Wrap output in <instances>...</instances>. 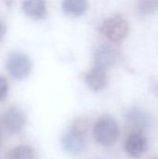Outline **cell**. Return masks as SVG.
<instances>
[{
  "instance_id": "obj_1",
  "label": "cell",
  "mask_w": 158,
  "mask_h": 159,
  "mask_svg": "<svg viewBox=\"0 0 158 159\" xmlns=\"http://www.w3.org/2000/svg\"><path fill=\"white\" fill-rule=\"evenodd\" d=\"M93 135L97 143L103 146H112L119 136V128L116 121L110 116L100 117L94 125Z\"/></svg>"
},
{
  "instance_id": "obj_2",
  "label": "cell",
  "mask_w": 158,
  "mask_h": 159,
  "mask_svg": "<svg viewBox=\"0 0 158 159\" xmlns=\"http://www.w3.org/2000/svg\"><path fill=\"white\" fill-rule=\"evenodd\" d=\"M87 131V124L84 122H76L73 127L63 134L61 144L63 149L72 155L80 154L86 145L85 133Z\"/></svg>"
},
{
  "instance_id": "obj_3",
  "label": "cell",
  "mask_w": 158,
  "mask_h": 159,
  "mask_svg": "<svg viewBox=\"0 0 158 159\" xmlns=\"http://www.w3.org/2000/svg\"><path fill=\"white\" fill-rule=\"evenodd\" d=\"M101 32L110 41L120 43L128 36L129 25L125 18L121 16H114L103 21L101 26Z\"/></svg>"
},
{
  "instance_id": "obj_4",
  "label": "cell",
  "mask_w": 158,
  "mask_h": 159,
  "mask_svg": "<svg viewBox=\"0 0 158 159\" xmlns=\"http://www.w3.org/2000/svg\"><path fill=\"white\" fill-rule=\"evenodd\" d=\"M7 69L16 79H23L29 75L32 70L30 59L22 53H12L7 61Z\"/></svg>"
},
{
  "instance_id": "obj_5",
  "label": "cell",
  "mask_w": 158,
  "mask_h": 159,
  "mask_svg": "<svg viewBox=\"0 0 158 159\" xmlns=\"http://www.w3.org/2000/svg\"><path fill=\"white\" fill-rule=\"evenodd\" d=\"M0 123L7 132L18 133L24 128L26 119L19 108L10 107L1 115Z\"/></svg>"
},
{
  "instance_id": "obj_6",
  "label": "cell",
  "mask_w": 158,
  "mask_h": 159,
  "mask_svg": "<svg viewBox=\"0 0 158 159\" xmlns=\"http://www.w3.org/2000/svg\"><path fill=\"white\" fill-rule=\"evenodd\" d=\"M125 149L129 156L133 158H141L147 150V138L142 131L131 132L125 143Z\"/></svg>"
},
{
  "instance_id": "obj_7",
  "label": "cell",
  "mask_w": 158,
  "mask_h": 159,
  "mask_svg": "<svg viewBox=\"0 0 158 159\" xmlns=\"http://www.w3.org/2000/svg\"><path fill=\"white\" fill-rule=\"evenodd\" d=\"M94 59L95 66L106 70L115 63L117 53L113 47L109 45H102L97 48Z\"/></svg>"
},
{
  "instance_id": "obj_8",
  "label": "cell",
  "mask_w": 158,
  "mask_h": 159,
  "mask_svg": "<svg viewBox=\"0 0 158 159\" xmlns=\"http://www.w3.org/2000/svg\"><path fill=\"white\" fill-rule=\"evenodd\" d=\"M86 83L93 91H100L107 84L106 70L95 66L86 75Z\"/></svg>"
},
{
  "instance_id": "obj_9",
  "label": "cell",
  "mask_w": 158,
  "mask_h": 159,
  "mask_svg": "<svg viewBox=\"0 0 158 159\" xmlns=\"http://www.w3.org/2000/svg\"><path fill=\"white\" fill-rule=\"evenodd\" d=\"M22 8L29 17L34 19H42L47 14L45 0H24Z\"/></svg>"
},
{
  "instance_id": "obj_10",
  "label": "cell",
  "mask_w": 158,
  "mask_h": 159,
  "mask_svg": "<svg viewBox=\"0 0 158 159\" xmlns=\"http://www.w3.org/2000/svg\"><path fill=\"white\" fill-rule=\"evenodd\" d=\"M149 116L140 109H132L127 114V122L130 126L136 128V130H141L149 123Z\"/></svg>"
},
{
  "instance_id": "obj_11",
  "label": "cell",
  "mask_w": 158,
  "mask_h": 159,
  "mask_svg": "<svg viewBox=\"0 0 158 159\" xmlns=\"http://www.w3.org/2000/svg\"><path fill=\"white\" fill-rule=\"evenodd\" d=\"M62 8L71 16H81L88 8L87 0H63Z\"/></svg>"
},
{
  "instance_id": "obj_12",
  "label": "cell",
  "mask_w": 158,
  "mask_h": 159,
  "mask_svg": "<svg viewBox=\"0 0 158 159\" xmlns=\"http://www.w3.org/2000/svg\"><path fill=\"white\" fill-rule=\"evenodd\" d=\"M8 159H34V152L28 145H20L9 152Z\"/></svg>"
},
{
  "instance_id": "obj_13",
  "label": "cell",
  "mask_w": 158,
  "mask_h": 159,
  "mask_svg": "<svg viewBox=\"0 0 158 159\" xmlns=\"http://www.w3.org/2000/svg\"><path fill=\"white\" fill-rule=\"evenodd\" d=\"M138 12L142 15H150L158 9V0H138Z\"/></svg>"
},
{
  "instance_id": "obj_14",
  "label": "cell",
  "mask_w": 158,
  "mask_h": 159,
  "mask_svg": "<svg viewBox=\"0 0 158 159\" xmlns=\"http://www.w3.org/2000/svg\"><path fill=\"white\" fill-rule=\"evenodd\" d=\"M7 90H8V85L5 77L0 75V102L3 101L7 95Z\"/></svg>"
},
{
  "instance_id": "obj_15",
  "label": "cell",
  "mask_w": 158,
  "mask_h": 159,
  "mask_svg": "<svg viewBox=\"0 0 158 159\" xmlns=\"http://www.w3.org/2000/svg\"><path fill=\"white\" fill-rule=\"evenodd\" d=\"M5 34H6V26L4 25L2 20H0V40L3 39V37L5 36Z\"/></svg>"
},
{
  "instance_id": "obj_16",
  "label": "cell",
  "mask_w": 158,
  "mask_h": 159,
  "mask_svg": "<svg viewBox=\"0 0 158 159\" xmlns=\"http://www.w3.org/2000/svg\"><path fill=\"white\" fill-rule=\"evenodd\" d=\"M155 159H158V157H157V158H155Z\"/></svg>"
}]
</instances>
